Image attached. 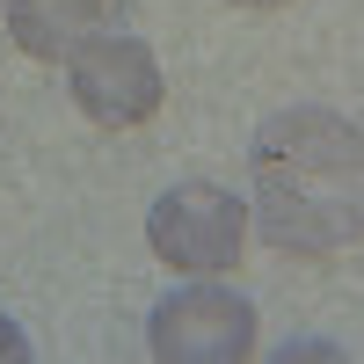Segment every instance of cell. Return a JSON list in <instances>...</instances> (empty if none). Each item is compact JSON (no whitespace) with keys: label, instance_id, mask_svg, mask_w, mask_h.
I'll list each match as a JSON object with an SVG mask.
<instances>
[{"label":"cell","instance_id":"6da1fadb","mask_svg":"<svg viewBox=\"0 0 364 364\" xmlns=\"http://www.w3.org/2000/svg\"><path fill=\"white\" fill-rule=\"evenodd\" d=\"M255 211L269 248L284 255H343L364 248V132L343 109L299 102L255 124L248 146Z\"/></svg>","mask_w":364,"mask_h":364},{"label":"cell","instance_id":"7a4b0ae2","mask_svg":"<svg viewBox=\"0 0 364 364\" xmlns=\"http://www.w3.org/2000/svg\"><path fill=\"white\" fill-rule=\"evenodd\" d=\"M248 204H240L226 182H204V175H182L154 197L146 211V248H154L168 269L182 277H226L248 255Z\"/></svg>","mask_w":364,"mask_h":364},{"label":"cell","instance_id":"3957f363","mask_svg":"<svg viewBox=\"0 0 364 364\" xmlns=\"http://www.w3.org/2000/svg\"><path fill=\"white\" fill-rule=\"evenodd\" d=\"M66 87H73V109H87V124H102V132L154 124V109L168 95L154 44L132 37V29H109V22L66 58Z\"/></svg>","mask_w":364,"mask_h":364},{"label":"cell","instance_id":"277c9868","mask_svg":"<svg viewBox=\"0 0 364 364\" xmlns=\"http://www.w3.org/2000/svg\"><path fill=\"white\" fill-rule=\"evenodd\" d=\"M146 350L161 364H240L255 357V306L233 284H182L154 306Z\"/></svg>","mask_w":364,"mask_h":364},{"label":"cell","instance_id":"5b68a950","mask_svg":"<svg viewBox=\"0 0 364 364\" xmlns=\"http://www.w3.org/2000/svg\"><path fill=\"white\" fill-rule=\"evenodd\" d=\"M102 22H109V0H8V37L37 66H66Z\"/></svg>","mask_w":364,"mask_h":364},{"label":"cell","instance_id":"8992f818","mask_svg":"<svg viewBox=\"0 0 364 364\" xmlns=\"http://www.w3.org/2000/svg\"><path fill=\"white\" fill-rule=\"evenodd\" d=\"M22 357H29V336H22L8 314H0V364H22Z\"/></svg>","mask_w":364,"mask_h":364},{"label":"cell","instance_id":"52a82bcc","mask_svg":"<svg viewBox=\"0 0 364 364\" xmlns=\"http://www.w3.org/2000/svg\"><path fill=\"white\" fill-rule=\"evenodd\" d=\"M233 8H284V0H233Z\"/></svg>","mask_w":364,"mask_h":364},{"label":"cell","instance_id":"ba28073f","mask_svg":"<svg viewBox=\"0 0 364 364\" xmlns=\"http://www.w3.org/2000/svg\"><path fill=\"white\" fill-rule=\"evenodd\" d=\"M0 8H8V0H0Z\"/></svg>","mask_w":364,"mask_h":364}]
</instances>
